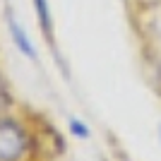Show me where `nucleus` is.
I'll return each mask as SVG.
<instances>
[{
  "mask_svg": "<svg viewBox=\"0 0 161 161\" xmlns=\"http://www.w3.org/2000/svg\"><path fill=\"white\" fill-rule=\"evenodd\" d=\"M31 147V135L19 120L0 118V161H27Z\"/></svg>",
  "mask_w": 161,
  "mask_h": 161,
  "instance_id": "f257e3e1",
  "label": "nucleus"
},
{
  "mask_svg": "<svg viewBox=\"0 0 161 161\" xmlns=\"http://www.w3.org/2000/svg\"><path fill=\"white\" fill-rule=\"evenodd\" d=\"M7 24H10V34H12V41L17 43V48H19L24 55H29L31 60H36V51H34L31 41L27 39V34H24V29L17 24V22L12 19V17H7Z\"/></svg>",
  "mask_w": 161,
  "mask_h": 161,
  "instance_id": "f03ea898",
  "label": "nucleus"
},
{
  "mask_svg": "<svg viewBox=\"0 0 161 161\" xmlns=\"http://www.w3.org/2000/svg\"><path fill=\"white\" fill-rule=\"evenodd\" d=\"M34 7H36V17H39L43 36L53 43V19H51V12H48V0H34Z\"/></svg>",
  "mask_w": 161,
  "mask_h": 161,
  "instance_id": "7ed1b4c3",
  "label": "nucleus"
},
{
  "mask_svg": "<svg viewBox=\"0 0 161 161\" xmlns=\"http://www.w3.org/2000/svg\"><path fill=\"white\" fill-rule=\"evenodd\" d=\"M70 132H72L75 137H80V140H87L89 137V128L80 120V118H70Z\"/></svg>",
  "mask_w": 161,
  "mask_h": 161,
  "instance_id": "20e7f679",
  "label": "nucleus"
},
{
  "mask_svg": "<svg viewBox=\"0 0 161 161\" xmlns=\"http://www.w3.org/2000/svg\"><path fill=\"white\" fill-rule=\"evenodd\" d=\"M159 137H161V128H159Z\"/></svg>",
  "mask_w": 161,
  "mask_h": 161,
  "instance_id": "39448f33",
  "label": "nucleus"
}]
</instances>
